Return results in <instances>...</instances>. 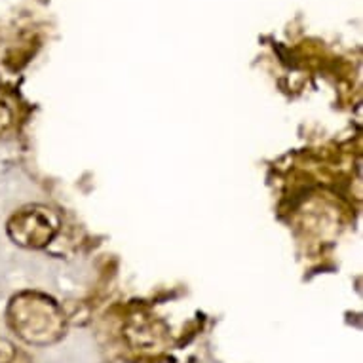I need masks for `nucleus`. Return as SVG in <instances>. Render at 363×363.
I'll return each instance as SVG.
<instances>
[]
</instances>
